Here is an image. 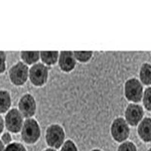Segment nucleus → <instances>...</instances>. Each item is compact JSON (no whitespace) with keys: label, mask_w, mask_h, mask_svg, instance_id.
<instances>
[{"label":"nucleus","mask_w":151,"mask_h":151,"mask_svg":"<svg viewBox=\"0 0 151 151\" xmlns=\"http://www.w3.org/2000/svg\"><path fill=\"white\" fill-rule=\"evenodd\" d=\"M21 132L23 141L29 144L36 143L41 136L40 124L33 118L27 119L24 121Z\"/></svg>","instance_id":"obj_1"},{"label":"nucleus","mask_w":151,"mask_h":151,"mask_svg":"<svg viewBox=\"0 0 151 151\" xmlns=\"http://www.w3.org/2000/svg\"><path fill=\"white\" fill-rule=\"evenodd\" d=\"M143 86L141 81L136 78L128 79L124 85V94L129 101L136 104L141 101L143 98Z\"/></svg>","instance_id":"obj_2"},{"label":"nucleus","mask_w":151,"mask_h":151,"mask_svg":"<svg viewBox=\"0 0 151 151\" xmlns=\"http://www.w3.org/2000/svg\"><path fill=\"white\" fill-rule=\"evenodd\" d=\"M65 140V132L58 124L49 125L45 132V141L48 146L58 149L64 144Z\"/></svg>","instance_id":"obj_3"},{"label":"nucleus","mask_w":151,"mask_h":151,"mask_svg":"<svg viewBox=\"0 0 151 151\" xmlns=\"http://www.w3.org/2000/svg\"><path fill=\"white\" fill-rule=\"evenodd\" d=\"M29 70L27 65L23 61L16 63L9 69V76L11 83L17 86H23L29 78Z\"/></svg>","instance_id":"obj_4"},{"label":"nucleus","mask_w":151,"mask_h":151,"mask_svg":"<svg viewBox=\"0 0 151 151\" xmlns=\"http://www.w3.org/2000/svg\"><path fill=\"white\" fill-rule=\"evenodd\" d=\"M49 68L42 63H37L30 67L29 79L30 83L36 87H41L47 83Z\"/></svg>","instance_id":"obj_5"},{"label":"nucleus","mask_w":151,"mask_h":151,"mask_svg":"<svg viewBox=\"0 0 151 151\" xmlns=\"http://www.w3.org/2000/svg\"><path fill=\"white\" fill-rule=\"evenodd\" d=\"M110 134L117 142H123L127 139L130 134V129L125 119L118 117L113 121L110 126Z\"/></svg>","instance_id":"obj_6"},{"label":"nucleus","mask_w":151,"mask_h":151,"mask_svg":"<svg viewBox=\"0 0 151 151\" xmlns=\"http://www.w3.org/2000/svg\"><path fill=\"white\" fill-rule=\"evenodd\" d=\"M23 115L18 109L12 108L8 111L5 117V125L8 131L12 133L21 132L24 125Z\"/></svg>","instance_id":"obj_7"},{"label":"nucleus","mask_w":151,"mask_h":151,"mask_svg":"<svg viewBox=\"0 0 151 151\" xmlns=\"http://www.w3.org/2000/svg\"><path fill=\"white\" fill-rule=\"evenodd\" d=\"M18 110L24 118H32L36 112V102L34 97L30 94H24L19 100Z\"/></svg>","instance_id":"obj_8"},{"label":"nucleus","mask_w":151,"mask_h":151,"mask_svg":"<svg viewBox=\"0 0 151 151\" xmlns=\"http://www.w3.org/2000/svg\"><path fill=\"white\" fill-rule=\"evenodd\" d=\"M144 110L141 105L137 104H129L125 110V119L129 125L135 126L142 120Z\"/></svg>","instance_id":"obj_9"},{"label":"nucleus","mask_w":151,"mask_h":151,"mask_svg":"<svg viewBox=\"0 0 151 151\" xmlns=\"http://www.w3.org/2000/svg\"><path fill=\"white\" fill-rule=\"evenodd\" d=\"M58 65L60 70L65 73L71 72L75 68L76 60L74 57L73 52L63 51L59 54Z\"/></svg>","instance_id":"obj_10"},{"label":"nucleus","mask_w":151,"mask_h":151,"mask_svg":"<svg viewBox=\"0 0 151 151\" xmlns=\"http://www.w3.org/2000/svg\"><path fill=\"white\" fill-rule=\"evenodd\" d=\"M137 133L141 139L144 142L151 141V119L144 118L137 127Z\"/></svg>","instance_id":"obj_11"},{"label":"nucleus","mask_w":151,"mask_h":151,"mask_svg":"<svg viewBox=\"0 0 151 151\" xmlns=\"http://www.w3.org/2000/svg\"><path fill=\"white\" fill-rule=\"evenodd\" d=\"M59 52L55 51V52H45L42 51L40 52V59L42 61V64L48 66L54 65L58 61Z\"/></svg>","instance_id":"obj_12"},{"label":"nucleus","mask_w":151,"mask_h":151,"mask_svg":"<svg viewBox=\"0 0 151 151\" xmlns=\"http://www.w3.org/2000/svg\"><path fill=\"white\" fill-rule=\"evenodd\" d=\"M21 58L27 65H34L40 59V52L23 51L21 52Z\"/></svg>","instance_id":"obj_13"},{"label":"nucleus","mask_w":151,"mask_h":151,"mask_svg":"<svg viewBox=\"0 0 151 151\" xmlns=\"http://www.w3.org/2000/svg\"><path fill=\"white\" fill-rule=\"evenodd\" d=\"M12 105V98L6 90H0V113H5L9 110Z\"/></svg>","instance_id":"obj_14"},{"label":"nucleus","mask_w":151,"mask_h":151,"mask_svg":"<svg viewBox=\"0 0 151 151\" xmlns=\"http://www.w3.org/2000/svg\"><path fill=\"white\" fill-rule=\"evenodd\" d=\"M141 83L146 86L151 85V64L144 63L140 69L139 73Z\"/></svg>","instance_id":"obj_15"},{"label":"nucleus","mask_w":151,"mask_h":151,"mask_svg":"<svg viewBox=\"0 0 151 151\" xmlns=\"http://www.w3.org/2000/svg\"><path fill=\"white\" fill-rule=\"evenodd\" d=\"M74 57L76 60L81 63H86L89 61L92 58L93 52H73Z\"/></svg>","instance_id":"obj_16"},{"label":"nucleus","mask_w":151,"mask_h":151,"mask_svg":"<svg viewBox=\"0 0 151 151\" xmlns=\"http://www.w3.org/2000/svg\"><path fill=\"white\" fill-rule=\"evenodd\" d=\"M143 104L145 109L150 111L151 110V86L146 88L143 94Z\"/></svg>","instance_id":"obj_17"},{"label":"nucleus","mask_w":151,"mask_h":151,"mask_svg":"<svg viewBox=\"0 0 151 151\" xmlns=\"http://www.w3.org/2000/svg\"><path fill=\"white\" fill-rule=\"evenodd\" d=\"M117 151H137V148L131 141H125L119 146Z\"/></svg>","instance_id":"obj_18"},{"label":"nucleus","mask_w":151,"mask_h":151,"mask_svg":"<svg viewBox=\"0 0 151 151\" xmlns=\"http://www.w3.org/2000/svg\"><path fill=\"white\" fill-rule=\"evenodd\" d=\"M5 151H27V150L22 144L14 142L7 145Z\"/></svg>","instance_id":"obj_19"},{"label":"nucleus","mask_w":151,"mask_h":151,"mask_svg":"<svg viewBox=\"0 0 151 151\" xmlns=\"http://www.w3.org/2000/svg\"><path fill=\"white\" fill-rule=\"evenodd\" d=\"M60 151H78L75 143L71 140H67L62 145Z\"/></svg>","instance_id":"obj_20"},{"label":"nucleus","mask_w":151,"mask_h":151,"mask_svg":"<svg viewBox=\"0 0 151 151\" xmlns=\"http://www.w3.org/2000/svg\"><path fill=\"white\" fill-rule=\"evenodd\" d=\"M6 69V55L5 52L0 51V74L3 73Z\"/></svg>","instance_id":"obj_21"},{"label":"nucleus","mask_w":151,"mask_h":151,"mask_svg":"<svg viewBox=\"0 0 151 151\" xmlns=\"http://www.w3.org/2000/svg\"><path fill=\"white\" fill-rule=\"evenodd\" d=\"M1 140H2V141L3 142L4 144H7V145H9V144H10L11 142H12V135H11V134L9 132H5V133L2 134Z\"/></svg>","instance_id":"obj_22"},{"label":"nucleus","mask_w":151,"mask_h":151,"mask_svg":"<svg viewBox=\"0 0 151 151\" xmlns=\"http://www.w3.org/2000/svg\"><path fill=\"white\" fill-rule=\"evenodd\" d=\"M4 127H5V120L3 119L2 116L0 115V134L2 133L3 131Z\"/></svg>","instance_id":"obj_23"},{"label":"nucleus","mask_w":151,"mask_h":151,"mask_svg":"<svg viewBox=\"0 0 151 151\" xmlns=\"http://www.w3.org/2000/svg\"><path fill=\"white\" fill-rule=\"evenodd\" d=\"M5 145H4L3 142L2 141V140L0 139V151H5Z\"/></svg>","instance_id":"obj_24"},{"label":"nucleus","mask_w":151,"mask_h":151,"mask_svg":"<svg viewBox=\"0 0 151 151\" xmlns=\"http://www.w3.org/2000/svg\"><path fill=\"white\" fill-rule=\"evenodd\" d=\"M44 151H56L55 149H52V148H48V149L45 150Z\"/></svg>","instance_id":"obj_25"},{"label":"nucleus","mask_w":151,"mask_h":151,"mask_svg":"<svg viewBox=\"0 0 151 151\" xmlns=\"http://www.w3.org/2000/svg\"><path fill=\"white\" fill-rule=\"evenodd\" d=\"M91 151H102V150H98V149H94V150H92Z\"/></svg>","instance_id":"obj_26"},{"label":"nucleus","mask_w":151,"mask_h":151,"mask_svg":"<svg viewBox=\"0 0 151 151\" xmlns=\"http://www.w3.org/2000/svg\"><path fill=\"white\" fill-rule=\"evenodd\" d=\"M148 151H151V148H150V149H149V150H148Z\"/></svg>","instance_id":"obj_27"}]
</instances>
